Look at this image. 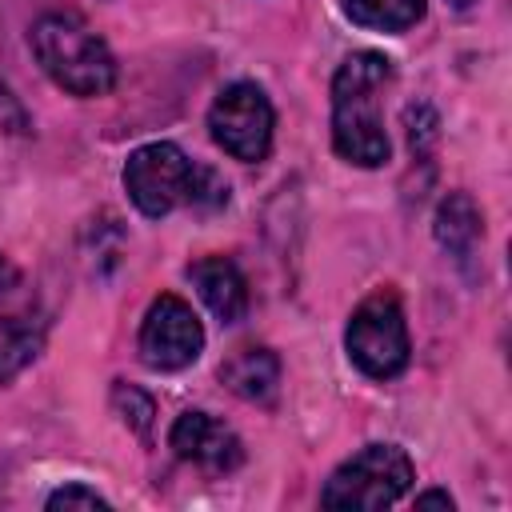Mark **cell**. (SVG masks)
<instances>
[{"instance_id":"cell-1","label":"cell","mask_w":512,"mask_h":512,"mask_svg":"<svg viewBox=\"0 0 512 512\" xmlns=\"http://www.w3.org/2000/svg\"><path fill=\"white\" fill-rule=\"evenodd\" d=\"M388 80L392 60L380 52H352L332 80V144L360 168L388 160V132L380 116V92Z\"/></svg>"},{"instance_id":"cell-2","label":"cell","mask_w":512,"mask_h":512,"mask_svg":"<svg viewBox=\"0 0 512 512\" xmlns=\"http://www.w3.org/2000/svg\"><path fill=\"white\" fill-rule=\"evenodd\" d=\"M124 188H128L132 204L144 216H152V220L168 216L172 208L216 212V208L228 204V184L212 168L188 160L168 140L144 144V148H136L128 156V164H124Z\"/></svg>"},{"instance_id":"cell-3","label":"cell","mask_w":512,"mask_h":512,"mask_svg":"<svg viewBox=\"0 0 512 512\" xmlns=\"http://www.w3.org/2000/svg\"><path fill=\"white\" fill-rule=\"evenodd\" d=\"M32 52L40 68L72 96H104L116 84L108 44L72 12H48L32 24Z\"/></svg>"},{"instance_id":"cell-4","label":"cell","mask_w":512,"mask_h":512,"mask_svg":"<svg viewBox=\"0 0 512 512\" xmlns=\"http://www.w3.org/2000/svg\"><path fill=\"white\" fill-rule=\"evenodd\" d=\"M412 480L416 472L404 448L368 444L332 472V480L320 492V504L336 512H376V508L396 504L412 488Z\"/></svg>"},{"instance_id":"cell-5","label":"cell","mask_w":512,"mask_h":512,"mask_svg":"<svg viewBox=\"0 0 512 512\" xmlns=\"http://www.w3.org/2000/svg\"><path fill=\"white\" fill-rule=\"evenodd\" d=\"M352 364L372 380H392L408 364V324L392 292H372L348 320L344 332Z\"/></svg>"},{"instance_id":"cell-6","label":"cell","mask_w":512,"mask_h":512,"mask_svg":"<svg viewBox=\"0 0 512 512\" xmlns=\"http://www.w3.org/2000/svg\"><path fill=\"white\" fill-rule=\"evenodd\" d=\"M212 140L236 160H264L272 148V104L256 84H228L208 108Z\"/></svg>"},{"instance_id":"cell-7","label":"cell","mask_w":512,"mask_h":512,"mask_svg":"<svg viewBox=\"0 0 512 512\" xmlns=\"http://www.w3.org/2000/svg\"><path fill=\"white\" fill-rule=\"evenodd\" d=\"M204 348V328L196 320V312L164 292L148 304V316L140 324V360L156 372H176V368H188Z\"/></svg>"},{"instance_id":"cell-8","label":"cell","mask_w":512,"mask_h":512,"mask_svg":"<svg viewBox=\"0 0 512 512\" xmlns=\"http://www.w3.org/2000/svg\"><path fill=\"white\" fill-rule=\"evenodd\" d=\"M168 444H172V452L180 460L200 464L212 476H224V472L240 468V460H244L240 436L228 424H220L216 416H208V412H180L172 432H168Z\"/></svg>"},{"instance_id":"cell-9","label":"cell","mask_w":512,"mask_h":512,"mask_svg":"<svg viewBox=\"0 0 512 512\" xmlns=\"http://www.w3.org/2000/svg\"><path fill=\"white\" fill-rule=\"evenodd\" d=\"M188 280L196 284L200 300L212 308L220 324H236L248 312V284L228 256H204L188 264Z\"/></svg>"},{"instance_id":"cell-10","label":"cell","mask_w":512,"mask_h":512,"mask_svg":"<svg viewBox=\"0 0 512 512\" xmlns=\"http://www.w3.org/2000/svg\"><path fill=\"white\" fill-rule=\"evenodd\" d=\"M220 380L252 404H272L280 392V360L268 348H240L220 364Z\"/></svg>"},{"instance_id":"cell-11","label":"cell","mask_w":512,"mask_h":512,"mask_svg":"<svg viewBox=\"0 0 512 512\" xmlns=\"http://www.w3.org/2000/svg\"><path fill=\"white\" fill-rule=\"evenodd\" d=\"M480 232H484V220H480V208H476L472 196L452 192L448 200H440V208H436V240L456 260H468L476 252Z\"/></svg>"},{"instance_id":"cell-12","label":"cell","mask_w":512,"mask_h":512,"mask_svg":"<svg viewBox=\"0 0 512 512\" xmlns=\"http://www.w3.org/2000/svg\"><path fill=\"white\" fill-rule=\"evenodd\" d=\"M44 344V324H36L32 316H12L0 324V384L12 380L24 364L36 360Z\"/></svg>"},{"instance_id":"cell-13","label":"cell","mask_w":512,"mask_h":512,"mask_svg":"<svg viewBox=\"0 0 512 512\" xmlns=\"http://www.w3.org/2000/svg\"><path fill=\"white\" fill-rule=\"evenodd\" d=\"M344 12L376 32H404L424 16V0H344Z\"/></svg>"},{"instance_id":"cell-14","label":"cell","mask_w":512,"mask_h":512,"mask_svg":"<svg viewBox=\"0 0 512 512\" xmlns=\"http://www.w3.org/2000/svg\"><path fill=\"white\" fill-rule=\"evenodd\" d=\"M112 408L120 412V420H124L136 436L148 440V432H152V416H156V404H152L148 392H140L136 384L116 380V388H112Z\"/></svg>"},{"instance_id":"cell-15","label":"cell","mask_w":512,"mask_h":512,"mask_svg":"<svg viewBox=\"0 0 512 512\" xmlns=\"http://www.w3.org/2000/svg\"><path fill=\"white\" fill-rule=\"evenodd\" d=\"M48 508H108V500L84 484H68V488H56L48 496Z\"/></svg>"},{"instance_id":"cell-16","label":"cell","mask_w":512,"mask_h":512,"mask_svg":"<svg viewBox=\"0 0 512 512\" xmlns=\"http://www.w3.org/2000/svg\"><path fill=\"white\" fill-rule=\"evenodd\" d=\"M0 128L4 132H16V136H24L28 132V112H24V104L0 84Z\"/></svg>"},{"instance_id":"cell-17","label":"cell","mask_w":512,"mask_h":512,"mask_svg":"<svg viewBox=\"0 0 512 512\" xmlns=\"http://www.w3.org/2000/svg\"><path fill=\"white\" fill-rule=\"evenodd\" d=\"M416 504H420V508H432V504L452 508V496H448V492H420V496H416Z\"/></svg>"},{"instance_id":"cell-18","label":"cell","mask_w":512,"mask_h":512,"mask_svg":"<svg viewBox=\"0 0 512 512\" xmlns=\"http://www.w3.org/2000/svg\"><path fill=\"white\" fill-rule=\"evenodd\" d=\"M8 280H12V268H8V260L0 256V292H4V284H8Z\"/></svg>"},{"instance_id":"cell-19","label":"cell","mask_w":512,"mask_h":512,"mask_svg":"<svg viewBox=\"0 0 512 512\" xmlns=\"http://www.w3.org/2000/svg\"><path fill=\"white\" fill-rule=\"evenodd\" d=\"M448 4H456V8H468V4H472V0H448Z\"/></svg>"}]
</instances>
